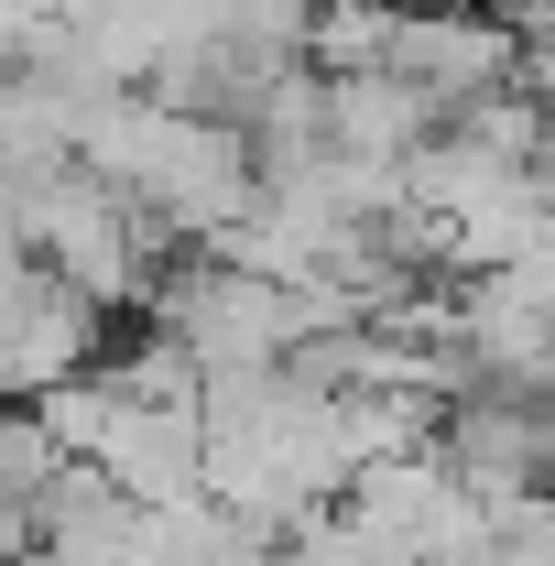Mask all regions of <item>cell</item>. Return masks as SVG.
<instances>
[{"instance_id":"obj_1","label":"cell","mask_w":555,"mask_h":566,"mask_svg":"<svg viewBox=\"0 0 555 566\" xmlns=\"http://www.w3.org/2000/svg\"><path fill=\"white\" fill-rule=\"evenodd\" d=\"M545 11H555V0H545Z\"/></svg>"}]
</instances>
